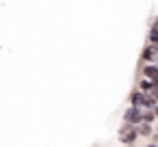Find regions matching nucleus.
<instances>
[{
  "label": "nucleus",
  "mask_w": 158,
  "mask_h": 147,
  "mask_svg": "<svg viewBox=\"0 0 158 147\" xmlns=\"http://www.w3.org/2000/svg\"><path fill=\"white\" fill-rule=\"evenodd\" d=\"M139 134V125H132V123H123L121 130H119V141L121 143H134Z\"/></svg>",
  "instance_id": "f257e3e1"
},
{
  "label": "nucleus",
  "mask_w": 158,
  "mask_h": 147,
  "mask_svg": "<svg viewBox=\"0 0 158 147\" xmlns=\"http://www.w3.org/2000/svg\"><path fill=\"white\" fill-rule=\"evenodd\" d=\"M126 123H132V125H139V123H143V112L136 108V106H130L128 110H126Z\"/></svg>",
  "instance_id": "f03ea898"
},
{
  "label": "nucleus",
  "mask_w": 158,
  "mask_h": 147,
  "mask_svg": "<svg viewBox=\"0 0 158 147\" xmlns=\"http://www.w3.org/2000/svg\"><path fill=\"white\" fill-rule=\"evenodd\" d=\"M143 74L154 82V80H158V65H147L145 69H143Z\"/></svg>",
  "instance_id": "7ed1b4c3"
},
{
  "label": "nucleus",
  "mask_w": 158,
  "mask_h": 147,
  "mask_svg": "<svg viewBox=\"0 0 158 147\" xmlns=\"http://www.w3.org/2000/svg\"><path fill=\"white\" fill-rule=\"evenodd\" d=\"M130 102H132V106H136V108H141V106H143V93H139V91H134V93H132V97H130Z\"/></svg>",
  "instance_id": "20e7f679"
},
{
  "label": "nucleus",
  "mask_w": 158,
  "mask_h": 147,
  "mask_svg": "<svg viewBox=\"0 0 158 147\" xmlns=\"http://www.w3.org/2000/svg\"><path fill=\"white\" fill-rule=\"evenodd\" d=\"M139 134H141V136H152V125L145 123V121L139 123Z\"/></svg>",
  "instance_id": "39448f33"
},
{
  "label": "nucleus",
  "mask_w": 158,
  "mask_h": 147,
  "mask_svg": "<svg viewBox=\"0 0 158 147\" xmlns=\"http://www.w3.org/2000/svg\"><path fill=\"white\" fill-rule=\"evenodd\" d=\"M154 52H156V50H154V46H149V48L143 52V59H145V61H156V56H158V54H154Z\"/></svg>",
  "instance_id": "423d86ee"
},
{
  "label": "nucleus",
  "mask_w": 158,
  "mask_h": 147,
  "mask_svg": "<svg viewBox=\"0 0 158 147\" xmlns=\"http://www.w3.org/2000/svg\"><path fill=\"white\" fill-rule=\"evenodd\" d=\"M156 104V97L152 93H143V106H154Z\"/></svg>",
  "instance_id": "0eeeda50"
},
{
  "label": "nucleus",
  "mask_w": 158,
  "mask_h": 147,
  "mask_svg": "<svg viewBox=\"0 0 158 147\" xmlns=\"http://www.w3.org/2000/svg\"><path fill=\"white\" fill-rule=\"evenodd\" d=\"M154 119H156V112H149V110L143 112V121H145V123H152Z\"/></svg>",
  "instance_id": "6e6552de"
},
{
  "label": "nucleus",
  "mask_w": 158,
  "mask_h": 147,
  "mask_svg": "<svg viewBox=\"0 0 158 147\" xmlns=\"http://www.w3.org/2000/svg\"><path fill=\"white\" fill-rule=\"evenodd\" d=\"M149 41H152V43H158V28H156V26H154L152 33H149Z\"/></svg>",
  "instance_id": "1a4fd4ad"
},
{
  "label": "nucleus",
  "mask_w": 158,
  "mask_h": 147,
  "mask_svg": "<svg viewBox=\"0 0 158 147\" xmlns=\"http://www.w3.org/2000/svg\"><path fill=\"white\" fill-rule=\"evenodd\" d=\"M154 112H156V117H158V104H156V110H154Z\"/></svg>",
  "instance_id": "9d476101"
},
{
  "label": "nucleus",
  "mask_w": 158,
  "mask_h": 147,
  "mask_svg": "<svg viewBox=\"0 0 158 147\" xmlns=\"http://www.w3.org/2000/svg\"><path fill=\"white\" fill-rule=\"evenodd\" d=\"M147 147H158V145H147Z\"/></svg>",
  "instance_id": "9b49d317"
},
{
  "label": "nucleus",
  "mask_w": 158,
  "mask_h": 147,
  "mask_svg": "<svg viewBox=\"0 0 158 147\" xmlns=\"http://www.w3.org/2000/svg\"><path fill=\"white\" fill-rule=\"evenodd\" d=\"M156 28H158V18H156Z\"/></svg>",
  "instance_id": "f8f14e48"
},
{
  "label": "nucleus",
  "mask_w": 158,
  "mask_h": 147,
  "mask_svg": "<svg viewBox=\"0 0 158 147\" xmlns=\"http://www.w3.org/2000/svg\"><path fill=\"white\" fill-rule=\"evenodd\" d=\"M156 130H158V128H156Z\"/></svg>",
  "instance_id": "ddd939ff"
}]
</instances>
